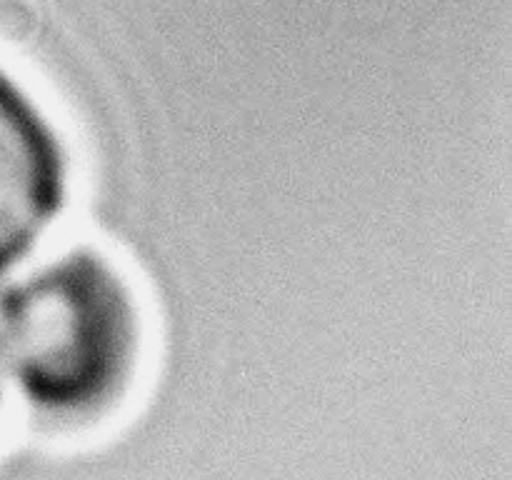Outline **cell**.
Segmentation results:
<instances>
[{"label": "cell", "instance_id": "cell-1", "mask_svg": "<svg viewBox=\"0 0 512 480\" xmlns=\"http://www.w3.org/2000/svg\"><path fill=\"white\" fill-rule=\"evenodd\" d=\"M140 345L133 290L95 250H68L0 293V370L53 423H88L118 405Z\"/></svg>", "mask_w": 512, "mask_h": 480}, {"label": "cell", "instance_id": "cell-2", "mask_svg": "<svg viewBox=\"0 0 512 480\" xmlns=\"http://www.w3.org/2000/svg\"><path fill=\"white\" fill-rule=\"evenodd\" d=\"M65 198L68 163L58 133L0 65V280L53 228Z\"/></svg>", "mask_w": 512, "mask_h": 480}]
</instances>
